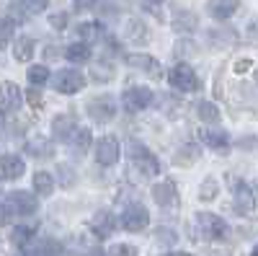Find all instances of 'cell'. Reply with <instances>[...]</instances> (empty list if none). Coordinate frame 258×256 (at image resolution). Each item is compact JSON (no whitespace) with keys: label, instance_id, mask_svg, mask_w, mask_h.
<instances>
[{"label":"cell","instance_id":"31","mask_svg":"<svg viewBox=\"0 0 258 256\" xmlns=\"http://www.w3.org/2000/svg\"><path fill=\"white\" fill-rule=\"evenodd\" d=\"M197 158H199V147L197 145H183L181 150L176 153V163L178 166H191Z\"/></svg>","mask_w":258,"mask_h":256},{"label":"cell","instance_id":"36","mask_svg":"<svg viewBox=\"0 0 258 256\" xmlns=\"http://www.w3.org/2000/svg\"><path fill=\"white\" fill-rule=\"evenodd\" d=\"M109 256H137V248L129 243H116V246H111Z\"/></svg>","mask_w":258,"mask_h":256},{"label":"cell","instance_id":"1","mask_svg":"<svg viewBox=\"0 0 258 256\" xmlns=\"http://www.w3.org/2000/svg\"><path fill=\"white\" fill-rule=\"evenodd\" d=\"M227 230L230 228L220 215H212V212H199L197 215V236L204 241H222Z\"/></svg>","mask_w":258,"mask_h":256},{"label":"cell","instance_id":"38","mask_svg":"<svg viewBox=\"0 0 258 256\" xmlns=\"http://www.w3.org/2000/svg\"><path fill=\"white\" fill-rule=\"evenodd\" d=\"M26 98H29V104L34 106V109H41V93H39V88H36V85H31V88H29Z\"/></svg>","mask_w":258,"mask_h":256},{"label":"cell","instance_id":"49","mask_svg":"<svg viewBox=\"0 0 258 256\" xmlns=\"http://www.w3.org/2000/svg\"><path fill=\"white\" fill-rule=\"evenodd\" d=\"M0 124H3V119H0Z\"/></svg>","mask_w":258,"mask_h":256},{"label":"cell","instance_id":"5","mask_svg":"<svg viewBox=\"0 0 258 256\" xmlns=\"http://www.w3.org/2000/svg\"><path fill=\"white\" fill-rule=\"evenodd\" d=\"M153 104V91L145 88V85H135V88H126L124 96H121V106L124 112L135 114V112H142Z\"/></svg>","mask_w":258,"mask_h":256},{"label":"cell","instance_id":"10","mask_svg":"<svg viewBox=\"0 0 258 256\" xmlns=\"http://www.w3.org/2000/svg\"><path fill=\"white\" fill-rule=\"evenodd\" d=\"M126 65H132L142 73H147L153 80H160L163 78V65L155 60V57H150V55H142V52H135V55H126Z\"/></svg>","mask_w":258,"mask_h":256},{"label":"cell","instance_id":"16","mask_svg":"<svg viewBox=\"0 0 258 256\" xmlns=\"http://www.w3.org/2000/svg\"><path fill=\"white\" fill-rule=\"evenodd\" d=\"M209 13L212 18H217V21H227L230 16L238 13L240 8V0H209Z\"/></svg>","mask_w":258,"mask_h":256},{"label":"cell","instance_id":"22","mask_svg":"<svg viewBox=\"0 0 258 256\" xmlns=\"http://www.w3.org/2000/svg\"><path fill=\"white\" fill-rule=\"evenodd\" d=\"M34 238H36V228H31V225H16L11 233V241L21 248H26Z\"/></svg>","mask_w":258,"mask_h":256},{"label":"cell","instance_id":"30","mask_svg":"<svg viewBox=\"0 0 258 256\" xmlns=\"http://www.w3.org/2000/svg\"><path fill=\"white\" fill-rule=\"evenodd\" d=\"M13 34H16V24L11 18H0V49H6L11 41H13Z\"/></svg>","mask_w":258,"mask_h":256},{"label":"cell","instance_id":"34","mask_svg":"<svg viewBox=\"0 0 258 256\" xmlns=\"http://www.w3.org/2000/svg\"><path fill=\"white\" fill-rule=\"evenodd\" d=\"M126 29H129V39H135V41H140V39H147V31H145V26L140 24V21H129V24H126Z\"/></svg>","mask_w":258,"mask_h":256},{"label":"cell","instance_id":"46","mask_svg":"<svg viewBox=\"0 0 258 256\" xmlns=\"http://www.w3.org/2000/svg\"><path fill=\"white\" fill-rule=\"evenodd\" d=\"M168 256H186V253H168Z\"/></svg>","mask_w":258,"mask_h":256},{"label":"cell","instance_id":"33","mask_svg":"<svg viewBox=\"0 0 258 256\" xmlns=\"http://www.w3.org/2000/svg\"><path fill=\"white\" fill-rule=\"evenodd\" d=\"M199 197H202V202H212L214 197H217V181H214V179H207V181L202 184Z\"/></svg>","mask_w":258,"mask_h":256},{"label":"cell","instance_id":"48","mask_svg":"<svg viewBox=\"0 0 258 256\" xmlns=\"http://www.w3.org/2000/svg\"><path fill=\"white\" fill-rule=\"evenodd\" d=\"M255 85H258V70H255Z\"/></svg>","mask_w":258,"mask_h":256},{"label":"cell","instance_id":"26","mask_svg":"<svg viewBox=\"0 0 258 256\" xmlns=\"http://www.w3.org/2000/svg\"><path fill=\"white\" fill-rule=\"evenodd\" d=\"M197 114H199L202 122H209V124H217L220 122V109L212 101H199L197 104Z\"/></svg>","mask_w":258,"mask_h":256},{"label":"cell","instance_id":"17","mask_svg":"<svg viewBox=\"0 0 258 256\" xmlns=\"http://www.w3.org/2000/svg\"><path fill=\"white\" fill-rule=\"evenodd\" d=\"M176 197H178V191H176V184L170 181V179H165V181H160V184L153 186V199L160 207H170V204L176 202Z\"/></svg>","mask_w":258,"mask_h":256},{"label":"cell","instance_id":"24","mask_svg":"<svg viewBox=\"0 0 258 256\" xmlns=\"http://www.w3.org/2000/svg\"><path fill=\"white\" fill-rule=\"evenodd\" d=\"M197 16L194 13H188V11H181V13H176V18H173V29L176 31H183V34H191V31H197Z\"/></svg>","mask_w":258,"mask_h":256},{"label":"cell","instance_id":"6","mask_svg":"<svg viewBox=\"0 0 258 256\" xmlns=\"http://www.w3.org/2000/svg\"><path fill=\"white\" fill-rule=\"evenodd\" d=\"M121 228L129 230V233H140L150 225V212L142 207V204H129L124 212H121Z\"/></svg>","mask_w":258,"mask_h":256},{"label":"cell","instance_id":"4","mask_svg":"<svg viewBox=\"0 0 258 256\" xmlns=\"http://www.w3.org/2000/svg\"><path fill=\"white\" fill-rule=\"evenodd\" d=\"M168 80L176 91H183V93H191V91L199 88V78L194 73V68L186 65V62H178V65L168 73Z\"/></svg>","mask_w":258,"mask_h":256},{"label":"cell","instance_id":"7","mask_svg":"<svg viewBox=\"0 0 258 256\" xmlns=\"http://www.w3.org/2000/svg\"><path fill=\"white\" fill-rule=\"evenodd\" d=\"M52 83H54V88L59 93H68L70 96V93H78V91L85 88V75L80 70H59L52 78Z\"/></svg>","mask_w":258,"mask_h":256},{"label":"cell","instance_id":"8","mask_svg":"<svg viewBox=\"0 0 258 256\" xmlns=\"http://www.w3.org/2000/svg\"><path fill=\"white\" fill-rule=\"evenodd\" d=\"M232 207L238 215H250L255 210V197H253V189L245 181H238L232 189Z\"/></svg>","mask_w":258,"mask_h":256},{"label":"cell","instance_id":"37","mask_svg":"<svg viewBox=\"0 0 258 256\" xmlns=\"http://www.w3.org/2000/svg\"><path fill=\"white\" fill-rule=\"evenodd\" d=\"M111 65H106V62H101V65H93V78L96 80H109L111 78Z\"/></svg>","mask_w":258,"mask_h":256},{"label":"cell","instance_id":"3","mask_svg":"<svg viewBox=\"0 0 258 256\" xmlns=\"http://www.w3.org/2000/svg\"><path fill=\"white\" fill-rule=\"evenodd\" d=\"M129 158H132V166L140 168L145 176H158L160 174V161L150 153L142 142H132V145H129Z\"/></svg>","mask_w":258,"mask_h":256},{"label":"cell","instance_id":"12","mask_svg":"<svg viewBox=\"0 0 258 256\" xmlns=\"http://www.w3.org/2000/svg\"><path fill=\"white\" fill-rule=\"evenodd\" d=\"M199 140L207 147H212V150H227V145H230V135L225 130H220V127H202Z\"/></svg>","mask_w":258,"mask_h":256},{"label":"cell","instance_id":"41","mask_svg":"<svg viewBox=\"0 0 258 256\" xmlns=\"http://www.w3.org/2000/svg\"><path fill=\"white\" fill-rule=\"evenodd\" d=\"M8 220H11V210L6 204H0V225H6Z\"/></svg>","mask_w":258,"mask_h":256},{"label":"cell","instance_id":"35","mask_svg":"<svg viewBox=\"0 0 258 256\" xmlns=\"http://www.w3.org/2000/svg\"><path fill=\"white\" fill-rule=\"evenodd\" d=\"M57 176H59V184H62V186H73V181H75V179H73V168L64 166V163L57 166Z\"/></svg>","mask_w":258,"mask_h":256},{"label":"cell","instance_id":"29","mask_svg":"<svg viewBox=\"0 0 258 256\" xmlns=\"http://www.w3.org/2000/svg\"><path fill=\"white\" fill-rule=\"evenodd\" d=\"M49 0H21V3H16L21 11H18V18H24V16H31V13H41L47 8Z\"/></svg>","mask_w":258,"mask_h":256},{"label":"cell","instance_id":"42","mask_svg":"<svg viewBox=\"0 0 258 256\" xmlns=\"http://www.w3.org/2000/svg\"><path fill=\"white\" fill-rule=\"evenodd\" d=\"M145 6L153 11V13H160V6H163V0H145Z\"/></svg>","mask_w":258,"mask_h":256},{"label":"cell","instance_id":"27","mask_svg":"<svg viewBox=\"0 0 258 256\" xmlns=\"http://www.w3.org/2000/svg\"><path fill=\"white\" fill-rule=\"evenodd\" d=\"M26 80L31 83V85H44L47 80H49V70H47V65H31L29 70H26Z\"/></svg>","mask_w":258,"mask_h":256},{"label":"cell","instance_id":"23","mask_svg":"<svg viewBox=\"0 0 258 256\" xmlns=\"http://www.w3.org/2000/svg\"><path fill=\"white\" fill-rule=\"evenodd\" d=\"M34 189L39 197H49L52 189H54V176L47 174V171H39V174H34Z\"/></svg>","mask_w":258,"mask_h":256},{"label":"cell","instance_id":"44","mask_svg":"<svg viewBox=\"0 0 258 256\" xmlns=\"http://www.w3.org/2000/svg\"><path fill=\"white\" fill-rule=\"evenodd\" d=\"M93 3H96V0H75L78 8H93Z\"/></svg>","mask_w":258,"mask_h":256},{"label":"cell","instance_id":"13","mask_svg":"<svg viewBox=\"0 0 258 256\" xmlns=\"http://www.w3.org/2000/svg\"><path fill=\"white\" fill-rule=\"evenodd\" d=\"M8 204L16 215H34L36 212V197L31 191H13L8 197Z\"/></svg>","mask_w":258,"mask_h":256},{"label":"cell","instance_id":"40","mask_svg":"<svg viewBox=\"0 0 258 256\" xmlns=\"http://www.w3.org/2000/svg\"><path fill=\"white\" fill-rule=\"evenodd\" d=\"M250 65H253L250 60H238V62H235V73H245Z\"/></svg>","mask_w":258,"mask_h":256},{"label":"cell","instance_id":"21","mask_svg":"<svg viewBox=\"0 0 258 256\" xmlns=\"http://www.w3.org/2000/svg\"><path fill=\"white\" fill-rule=\"evenodd\" d=\"M101 34H103V26L96 24V21H85V24L78 26V36H80V41H85V44H93V41H98Z\"/></svg>","mask_w":258,"mask_h":256},{"label":"cell","instance_id":"32","mask_svg":"<svg viewBox=\"0 0 258 256\" xmlns=\"http://www.w3.org/2000/svg\"><path fill=\"white\" fill-rule=\"evenodd\" d=\"M62 253V246L57 241H41L34 251V256H59Z\"/></svg>","mask_w":258,"mask_h":256},{"label":"cell","instance_id":"28","mask_svg":"<svg viewBox=\"0 0 258 256\" xmlns=\"http://www.w3.org/2000/svg\"><path fill=\"white\" fill-rule=\"evenodd\" d=\"M26 150H29L34 158H49V156H52V145H49L44 137H36V140H31V142L26 145Z\"/></svg>","mask_w":258,"mask_h":256},{"label":"cell","instance_id":"14","mask_svg":"<svg viewBox=\"0 0 258 256\" xmlns=\"http://www.w3.org/2000/svg\"><path fill=\"white\" fill-rule=\"evenodd\" d=\"M26 171V163L21 156L16 153H6L3 158H0V174H3V179H21Z\"/></svg>","mask_w":258,"mask_h":256},{"label":"cell","instance_id":"39","mask_svg":"<svg viewBox=\"0 0 258 256\" xmlns=\"http://www.w3.org/2000/svg\"><path fill=\"white\" fill-rule=\"evenodd\" d=\"M49 24H52V29H64V26H68V13H54L52 18H49Z\"/></svg>","mask_w":258,"mask_h":256},{"label":"cell","instance_id":"2","mask_svg":"<svg viewBox=\"0 0 258 256\" xmlns=\"http://www.w3.org/2000/svg\"><path fill=\"white\" fill-rule=\"evenodd\" d=\"M85 109H88V117L98 124H106L111 122L116 117V98L109 96V93H101L96 98H91L88 104H85Z\"/></svg>","mask_w":258,"mask_h":256},{"label":"cell","instance_id":"9","mask_svg":"<svg viewBox=\"0 0 258 256\" xmlns=\"http://www.w3.org/2000/svg\"><path fill=\"white\" fill-rule=\"evenodd\" d=\"M119 156H121V147H119V140H116V137L106 135V137L98 140V145H96V161H98L101 166H114V163H119Z\"/></svg>","mask_w":258,"mask_h":256},{"label":"cell","instance_id":"43","mask_svg":"<svg viewBox=\"0 0 258 256\" xmlns=\"http://www.w3.org/2000/svg\"><path fill=\"white\" fill-rule=\"evenodd\" d=\"M248 34L250 36H258V18H253L250 24H248Z\"/></svg>","mask_w":258,"mask_h":256},{"label":"cell","instance_id":"11","mask_svg":"<svg viewBox=\"0 0 258 256\" xmlns=\"http://www.w3.org/2000/svg\"><path fill=\"white\" fill-rule=\"evenodd\" d=\"M21 101H24V93H21L16 83H11V80L0 83V112H16Z\"/></svg>","mask_w":258,"mask_h":256},{"label":"cell","instance_id":"19","mask_svg":"<svg viewBox=\"0 0 258 256\" xmlns=\"http://www.w3.org/2000/svg\"><path fill=\"white\" fill-rule=\"evenodd\" d=\"M75 127H78L75 117H70V114H59V117H54V122H52V132H54L57 140H64V142H68L70 135L75 132Z\"/></svg>","mask_w":258,"mask_h":256},{"label":"cell","instance_id":"15","mask_svg":"<svg viewBox=\"0 0 258 256\" xmlns=\"http://www.w3.org/2000/svg\"><path fill=\"white\" fill-rule=\"evenodd\" d=\"M91 228H93V233H96L98 238H109L111 233H114V228H116V218L111 215V212L101 210V212H96V215H93Z\"/></svg>","mask_w":258,"mask_h":256},{"label":"cell","instance_id":"18","mask_svg":"<svg viewBox=\"0 0 258 256\" xmlns=\"http://www.w3.org/2000/svg\"><path fill=\"white\" fill-rule=\"evenodd\" d=\"M91 130H88V127H75V132L70 135V147H73V153L75 156H85V153H88V147H91Z\"/></svg>","mask_w":258,"mask_h":256},{"label":"cell","instance_id":"20","mask_svg":"<svg viewBox=\"0 0 258 256\" xmlns=\"http://www.w3.org/2000/svg\"><path fill=\"white\" fill-rule=\"evenodd\" d=\"M64 57H68L70 62H75V65H80V62H88V60H91V44H85V41L68 44V49H64Z\"/></svg>","mask_w":258,"mask_h":256},{"label":"cell","instance_id":"47","mask_svg":"<svg viewBox=\"0 0 258 256\" xmlns=\"http://www.w3.org/2000/svg\"><path fill=\"white\" fill-rule=\"evenodd\" d=\"M253 256H258V246H255V248H253Z\"/></svg>","mask_w":258,"mask_h":256},{"label":"cell","instance_id":"45","mask_svg":"<svg viewBox=\"0 0 258 256\" xmlns=\"http://www.w3.org/2000/svg\"><path fill=\"white\" fill-rule=\"evenodd\" d=\"M88 256H106V253H103V251H91Z\"/></svg>","mask_w":258,"mask_h":256},{"label":"cell","instance_id":"25","mask_svg":"<svg viewBox=\"0 0 258 256\" xmlns=\"http://www.w3.org/2000/svg\"><path fill=\"white\" fill-rule=\"evenodd\" d=\"M13 55H16L18 62H29V60L34 57V41H31V36H21V39H16Z\"/></svg>","mask_w":258,"mask_h":256}]
</instances>
